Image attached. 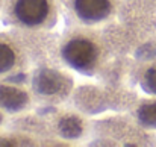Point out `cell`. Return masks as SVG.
<instances>
[{"label": "cell", "instance_id": "8fae6325", "mask_svg": "<svg viewBox=\"0 0 156 147\" xmlns=\"http://www.w3.org/2000/svg\"><path fill=\"white\" fill-rule=\"evenodd\" d=\"M37 103L29 85H21L14 81L0 77V109L8 115L35 109Z\"/></svg>", "mask_w": 156, "mask_h": 147}, {"label": "cell", "instance_id": "5bb4252c", "mask_svg": "<svg viewBox=\"0 0 156 147\" xmlns=\"http://www.w3.org/2000/svg\"><path fill=\"white\" fill-rule=\"evenodd\" d=\"M144 127L156 132V97L140 96L133 108L129 111Z\"/></svg>", "mask_w": 156, "mask_h": 147}, {"label": "cell", "instance_id": "9a60e30c", "mask_svg": "<svg viewBox=\"0 0 156 147\" xmlns=\"http://www.w3.org/2000/svg\"><path fill=\"white\" fill-rule=\"evenodd\" d=\"M46 146L41 138L29 135L21 131L0 127V147H43Z\"/></svg>", "mask_w": 156, "mask_h": 147}, {"label": "cell", "instance_id": "52a82bcc", "mask_svg": "<svg viewBox=\"0 0 156 147\" xmlns=\"http://www.w3.org/2000/svg\"><path fill=\"white\" fill-rule=\"evenodd\" d=\"M77 81L64 64H43L30 71L29 88L37 106L67 103Z\"/></svg>", "mask_w": 156, "mask_h": 147}, {"label": "cell", "instance_id": "5b68a950", "mask_svg": "<svg viewBox=\"0 0 156 147\" xmlns=\"http://www.w3.org/2000/svg\"><path fill=\"white\" fill-rule=\"evenodd\" d=\"M138 99L136 88L109 87L94 77H88V81L76 84L68 103L93 118L106 112L130 111Z\"/></svg>", "mask_w": 156, "mask_h": 147}, {"label": "cell", "instance_id": "6da1fadb", "mask_svg": "<svg viewBox=\"0 0 156 147\" xmlns=\"http://www.w3.org/2000/svg\"><path fill=\"white\" fill-rule=\"evenodd\" d=\"M55 30L5 27L0 30V77L29 85L30 71L43 64H62Z\"/></svg>", "mask_w": 156, "mask_h": 147}, {"label": "cell", "instance_id": "277c9868", "mask_svg": "<svg viewBox=\"0 0 156 147\" xmlns=\"http://www.w3.org/2000/svg\"><path fill=\"white\" fill-rule=\"evenodd\" d=\"M156 144V132L144 127L129 111L93 117V129L85 146L141 147Z\"/></svg>", "mask_w": 156, "mask_h": 147}, {"label": "cell", "instance_id": "d6986e66", "mask_svg": "<svg viewBox=\"0 0 156 147\" xmlns=\"http://www.w3.org/2000/svg\"><path fill=\"white\" fill-rule=\"evenodd\" d=\"M0 24H2V21H0Z\"/></svg>", "mask_w": 156, "mask_h": 147}, {"label": "cell", "instance_id": "ac0fdd59", "mask_svg": "<svg viewBox=\"0 0 156 147\" xmlns=\"http://www.w3.org/2000/svg\"><path fill=\"white\" fill-rule=\"evenodd\" d=\"M3 2H5V0H0V14H2V8H3Z\"/></svg>", "mask_w": 156, "mask_h": 147}, {"label": "cell", "instance_id": "7a4b0ae2", "mask_svg": "<svg viewBox=\"0 0 156 147\" xmlns=\"http://www.w3.org/2000/svg\"><path fill=\"white\" fill-rule=\"evenodd\" d=\"M102 26L65 24L59 35L61 62L83 77H96L112 59Z\"/></svg>", "mask_w": 156, "mask_h": 147}, {"label": "cell", "instance_id": "9c48e42d", "mask_svg": "<svg viewBox=\"0 0 156 147\" xmlns=\"http://www.w3.org/2000/svg\"><path fill=\"white\" fill-rule=\"evenodd\" d=\"M123 0H59L65 24L103 26L115 18Z\"/></svg>", "mask_w": 156, "mask_h": 147}, {"label": "cell", "instance_id": "30bf717a", "mask_svg": "<svg viewBox=\"0 0 156 147\" xmlns=\"http://www.w3.org/2000/svg\"><path fill=\"white\" fill-rule=\"evenodd\" d=\"M5 127L21 131V132H26V134L34 135L37 138H41L44 141L46 147L70 146L67 141H62L58 137H55V134L52 132L47 120L37 109H30V111H26V112L9 115Z\"/></svg>", "mask_w": 156, "mask_h": 147}, {"label": "cell", "instance_id": "ba28073f", "mask_svg": "<svg viewBox=\"0 0 156 147\" xmlns=\"http://www.w3.org/2000/svg\"><path fill=\"white\" fill-rule=\"evenodd\" d=\"M49 123L55 137L70 146H85L93 129V118L73 105H46L35 108Z\"/></svg>", "mask_w": 156, "mask_h": 147}, {"label": "cell", "instance_id": "e0dca14e", "mask_svg": "<svg viewBox=\"0 0 156 147\" xmlns=\"http://www.w3.org/2000/svg\"><path fill=\"white\" fill-rule=\"evenodd\" d=\"M8 118H9V115H8L5 111H2V109H0V127H3V126L6 124Z\"/></svg>", "mask_w": 156, "mask_h": 147}, {"label": "cell", "instance_id": "4fadbf2b", "mask_svg": "<svg viewBox=\"0 0 156 147\" xmlns=\"http://www.w3.org/2000/svg\"><path fill=\"white\" fill-rule=\"evenodd\" d=\"M132 77L135 85L147 96L156 97V61L138 62L133 61Z\"/></svg>", "mask_w": 156, "mask_h": 147}, {"label": "cell", "instance_id": "8992f818", "mask_svg": "<svg viewBox=\"0 0 156 147\" xmlns=\"http://www.w3.org/2000/svg\"><path fill=\"white\" fill-rule=\"evenodd\" d=\"M61 17L59 0H5L0 21L3 27L55 30Z\"/></svg>", "mask_w": 156, "mask_h": 147}, {"label": "cell", "instance_id": "2e32d148", "mask_svg": "<svg viewBox=\"0 0 156 147\" xmlns=\"http://www.w3.org/2000/svg\"><path fill=\"white\" fill-rule=\"evenodd\" d=\"M132 58L138 62H152L156 61V35L153 38H150L149 41H146L144 44H141L138 49L133 52Z\"/></svg>", "mask_w": 156, "mask_h": 147}, {"label": "cell", "instance_id": "7c38bea8", "mask_svg": "<svg viewBox=\"0 0 156 147\" xmlns=\"http://www.w3.org/2000/svg\"><path fill=\"white\" fill-rule=\"evenodd\" d=\"M133 58L124 55H115L112 59L103 67V70L94 77L96 81L102 82L109 87L117 88H138L132 77V67Z\"/></svg>", "mask_w": 156, "mask_h": 147}, {"label": "cell", "instance_id": "3957f363", "mask_svg": "<svg viewBox=\"0 0 156 147\" xmlns=\"http://www.w3.org/2000/svg\"><path fill=\"white\" fill-rule=\"evenodd\" d=\"M114 55L132 56L156 35V5L150 0H123L115 18L102 26Z\"/></svg>", "mask_w": 156, "mask_h": 147}]
</instances>
